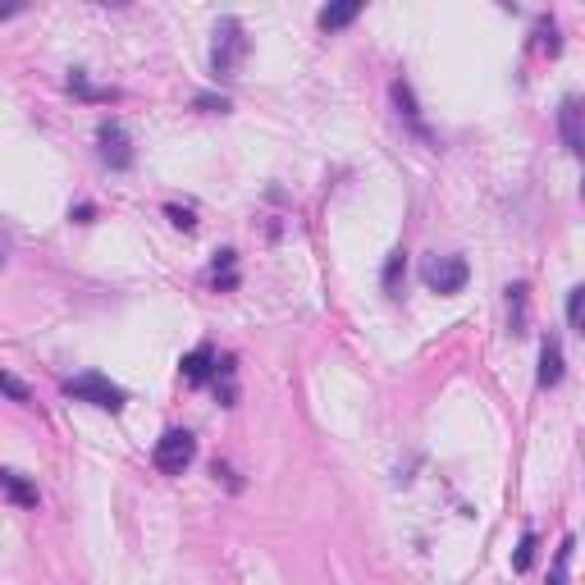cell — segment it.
<instances>
[{"mask_svg":"<svg viewBox=\"0 0 585 585\" xmlns=\"http://www.w3.org/2000/svg\"><path fill=\"white\" fill-rule=\"evenodd\" d=\"M247 60V32H243V19L224 14L215 23V42H211V73L215 78H238Z\"/></svg>","mask_w":585,"mask_h":585,"instance_id":"1","label":"cell"},{"mask_svg":"<svg viewBox=\"0 0 585 585\" xmlns=\"http://www.w3.org/2000/svg\"><path fill=\"white\" fill-rule=\"evenodd\" d=\"M421 280H425V288L430 293H439V297H453V293H462L466 288V280H472V265H466V256H457V252H430L421 261Z\"/></svg>","mask_w":585,"mask_h":585,"instance_id":"2","label":"cell"},{"mask_svg":"<svg viewBox=\"0 0 585 585\" xmlns=\"http://www.w3.org/2000/svg\"><path fill=\"white\" fill-rule=\"evenodd\" d=\"M64 394L78 398V403H92L101 412H124V403H129L124 389L114 384V380H105V375H96V371H83V375L64 380Z\"/></svg>","mask_w":585,"mask_h":585,"instance_id":"3","label":"cell"},{"mask_svg":"<svg viewBox=\"0 0 585 585\" xmlns=\"http://www.w3.org/2000/svg\"><path fill=\"white\" fill-rule=\"evenodd\" d=\"M155 472H165V476H183L192 462H197V439H192L188 430H165L161 439H155Z\"/></svg>","mask_w":585,"mask_h":585,"instance_id":"4","label":"cell"},{"mask_svg":"<svg viewBox=\"0 0 585 585\" xmlns=\"http://www.w3.org/2000/svg\"><path fill=\"white\" fill-rule=\"evenodd\" d=\"M96 155L110 170H133V138L120 120H101L96 129Z\"/></svg>","mask_w":585,"mask_h":585,"instance_id":"5","label":"cell"},{"mask_svg":"<svg viewBox=\"0 0 585 585\" xmlns=\"http://www.w3.org/2000/svg\"><path fill=\"white\" fill-rule=\"evenodd\" d=\"M558 138H563V146L567 151H576V155H585V101H563L558 105Z\"/></svg>","mask_w":585,"mask_h":585,"instance_id":"6","label":"cell"},{"mask_svg":"<svg viewBox=\"0 0 585 585\" xmlns=\"http://www.w3.org/2000/svg\"><path fill=\"white\" fill-rule=\"evenodd\" d=\"M563 338L558 334H549L539 343V371H535V380H539V389H554V384H563Z\"/></svg>","mask_w":585,"mask_h":585,"instance_id":"7","label":"cell"},{"mask_svg":"<svg viewBox=\"0 0 585 585\" xmlns=\"http://www.w3.org/2000/svg\"><path fill=\"white\" fill-rule=\"evenodd\" d=\"M215 375H220V357H215L211 343L192 347V353L183 357V380H188V384H211Z\"/></svg>","mask_w":585,"mask_h":585,"instance_id":"8","label":"cell"},{"mask_svg":"<svg viewBox=\"0 0 585 585\" xmlns=\"http://www.w3.org/2000/svg\"><path fill=\"white\" fill-rule=\"evenodd\" d=\"M508 330L517 338L531 334V288L526 284H508Z\"/></svg>","mask_w":585,"mask_h":585,"instance_id":"9","label":"cell"},{"mask_svg":"<svg viewBox=\"0 0 585 585\" xmlns=\"http://www.w3.org/2000/svg\"><path fill=\"white\" fill-rule=\"evenodd\" d=\"M0 485H5L10 503H19V508H37V485L23 472H0Z\"/></svg>","mask_w":585,"mask_h":585,"instance_id":"10","label":"cell"},{"mask_svg":"<svg viewBox=\"0 0 585 585\" xmlns=\"http://www.w3.org/2000/svg\"><path fill=\"white\" fill-rule=\"evenodd\" d=\"M211 284L224 288V293L238 288V252H229V247L215 252V261H211Z\"/></svg>","mask_w":585,"mask_h":585,"instance_id":"11","label":"cell"},{"mask_svg":"<svg viewBox=\"0 0 585 585\" xmlns=\"http://www.w3.org/2000/svg\"><path fill=\"white\" fill-rule=\"evenodd\" d=\"M362 10H366L362 0H343V5H325V10L316 14V23H321L325 32H338V28H347V23H353Z\"/></svg>","mask_w":585,"mask_h":585,"instance_id":"12","label":"cell"},{"mask_svg":"<svg viewBox=\"0 0 585 585\" xmlns=\"http://www.w3.org/2000/svg\"><path fill=\"white\" fill-rule=\"evenodd\" d=\"M69 92H73L78 101H96V105H101V101H114V96H120L114 88H92L83 69H73V73H69Z\"/></svg>","mask_w":585,"mask_h":585,"instance_id":"13","label":"cell"},{"mask_svg":"<svg viewBox=\"0 0 585 585\" xmlns=\"http://www.w3.org/2000/svg\"><path fill=\"white\" fill-rule=\"evenodd\" d=\"M403 280H407V252L398 247V252H389V261H384V293L398 297V293H403Z\"/></svg>","mask_w":585,"mask_h":585,"instance_id":"14","label":"cell"},{"mask_svg":"<svg viewBox=\"0 0 585 585\" xmlns=\"http://www.w3.org/2000/svg\"><path fill=\"white\" fill-rule=\"evenodd\" d=\"M572 554H576V535H567L558 544V554H554V567H549V585H572L567 567H572Z\"/></svg>","mask_w":585,"mask_h":585,"instance_id":"15","label":"cell"},{"mask_svg":"<svg viewBox=\"0 0 585 585\" xmlns=\"http://www.w3.org/2000/svg\"><path fill=\"white\" fill-rule=\"evenodd\" d=\"M535 51H539V55H558V51H563L554 19H539V23H535Z\"/></svg>","mask_w":585,"mask_h":585,"instance_id":"16","label":"cell"},{"mask_svg":"<svg viewBox=\"0 0 585 585\" xmlns=\"http://www.w3.org/2000/svg\"><path fill=\"white\" fill-rule=\"evenodd\" d=\"M535 549H539V535H535V531H526V535H522V544H517V554H513V572H531Z\"/></svg>","mask_w":585,"mask_h":585,"instance_id":"17","label":"cell"},{"mask_svg":"<svg viewBox=\"0 0 585 585\" xmlns=\"http://www.w3.org/2000/svg\"><path fill=\"white\" fill-rule=\"evenodd\" d=\"M567 321H572L576 334H585V284H576V288L567 293Z\"/></svg>","mask_w":585,"mask_h":585,"instance_id":"18","label":"cell"},{"mask_svg":"<svg viewBox=\"0 0 585 585\" xmlns=\"http://www.w3.org/2000/svg\"><path fill=\"white\" fill-rule=\"evenodd\" d=\"M394 105H398V114H407V120L416 124V114H421V110H416V96H412V88L403 83V78L394 83Z\"/></svg>","mask_w":585,"mask_h":585,"instance_id":"19","label":"cell"},{"mask_svg":"<svg viewBox=\"0 0 585 585\" xmlns=\"http://www.w3.org/2000/svg\"><path fill=\"white\" fill-rule=\"evenodd\" d=\"M165 215H170V224L183 229V233L197 229V211H192V206H165Z\"/></svg>","mask_w":585,"mask_h":585,"instance_id":"20","label":"cell"},{"mask_svg":"<svg viewBox=\"0 0 585 585\" xmlns=\"http://www.w3.org/2000/svg\"><path fill=\"white\" fill-rule=\"evenodd\" d=\"M192 105H197V110H206V114H224V110H229V96H197Z\"/></svg>","mask_w":585,"mask_h":585,"instance_id":"21","label":"cell"},{"mask_svg":"<svg viewBox=\"0 0 585 585\" xmlns=\"http://www.w3.org/2000/svg\"><path fill=\"white\" fill-rule=\"evenodd\" d=\"M0 384H5V394H10L14 403H28V389H23V384H19L14 375H5V380H0Z\"/></svg>","mask_w":585,"mask_h":585,"instance_id":"22","label":"cell"},{"mask_svg":"<svg viewBox=\"0 0 585 585\" xmlns=\"http://www.w3.org/2000/svg\"><path fill=\"white\" fill-rule=\"evenodd\" d=\"M69 215H73L78 224H92V215H96V206H92V202H83V206H73Z\"/></svg>","mask_w":585,"mask_h":585,"instance_id":"23","label":"cell"},{"mask_svg":"<svg viewBox=\"0 0 585 585\" xmlns=\"http://www.w3.org/2000/svg\"><path fill=\"white\" fill-rule=\"evenodd\" d=\"M581 202H585V179H581Z\"/></svg>","mask_w":585,"mask_h":585,"instance_id":"24","label":"cell"}]
</instances>
